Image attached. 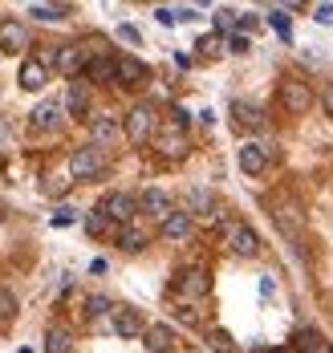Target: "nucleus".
I'll list each match as a JSON object with an SVG mask.
<instances>
[{"mask_svg": "<svg viewBox=\"0 0 333 353\" xmlns=\"http://www.w3.org/2000/svg\"><path fill=\"white\" fill-rule=\"evenodd\" d=\"M154 130H159V114H154V106H150V102H139V106L122 118V134L134 142V146L150 142V139H154Z\"/></svg>", "mask_w": 333, "mask_h": 353, "instance_id": "1", "label": "nucleus"}, {"mask_svg": "<svg viewBox=\"0 0 333 353\" xmlns=\"http://www.w3.org/2000/svg\"><path fill=\"white\" fill-rule=\"evenodd\" d=\"M106 171V150L102 146H77L74 154H70V175H74V183H81V179H98Z\"/></svg>", "mask_w": 333, "mask_h": 353, "instance_id": "2", "label": "nucleus"}, {"mask_svg": "<svg viewBox=\"0 0 333 353\" xmlns=\"http://www.w3.org/2000/svg\"><path fill=\"white\" fill-rule=\"evenodd\" d=\"M98 212L106 215L110 223L126 228V223H134V215H139V199H134V195H126V191H110V195L98 203Z\"/></svg>", "mask_w": 333, "mask_h": 353, "instance_id": "3", "label": "nucleus"}, {"mask_svg": "<svg viewBox=\"0 0 333 353\" xmlns=\"http://www.w3.org/2000/svg\"><path fill=\"white\" fill-rule=\"evenodd\" d=\"M223 244H228L232 256H256V252H260V236L248 228V223H228Z\"/></svg>", "mask_w": 333, "mask_h": 353, "instance_id": "4", "label": "nucleus"}, {"mask_svg": "<svg viewBox=\"0 0 333 353\" xmlns=\"http://www.w3.org/2000/svg\"><path fill=\"white\" fill-rule=\"evenodd\" d=\"M281 106L289 110V114H309V106H313V90H309L305 81H296V77L281 81Z\"/></svg>", "mask_w": 333, "mask_h": 353, "instance_id": "5", "label": "nucleus"}, {"mask_svg": "<svg viewBox=\"0 0 333 353\" xmlns=\"http://www.w3.org/2000/svg\"><path fill=\"white\" fill-rule=\"evenodd\" d=\"M114 65H118V77H114V81H118V85H126V90L143 85V81H147V73H150L134 53H118V57H114Z\"/></svg>", "mask_w": 333, "mask_h": 353, "instance_id": "6", "label": "nucleus"}, {"mask_svg": "<svg viewBox=\"0 0 333 353\" xmlns=\"http://www.w3.org/2000/svg\"><path fill=\"white\" fill-rule=\"evenodd\" d=\"M175 288H179V296H187V301H203L212 292V276L203 268H187V272H179Z\"/></svg>", "mask_w": 333, "mask_h": 353, "instance_id": "7", "label": "nucleus"}, {"mask_svg": "<svg viewBox=\"0 0 333 353\" xmlns=\"http://www.w3.org/2000/svg\"><path fill=\"white\" fill-rule=\"evenodd\" d=\"M268 159H272V146L268 142H244L240 146V171L244 175H260L268 167Z\"/></svg>", "mask_w": 333, "mask_h": 353, "instance_id": "8", "label": "nucleus"}, {"mask_svg": "<svg viewBox=\"0 0 333 353\" xmlns=\"http://www.w3.org/2000/svg\"><path fill=\"white\" fill-rule=\"evenodd\" d=\"M118 134H122V126H118V118L114 114H98V118H90V142L94 146H114L118 142Z\"/></svg>", "mask_w": 333, "mask_h": 353, "instance_id": "9", "label": "nucleus"}, {"mask_svg": "<svg viewBox=\"0 0 333 353\" xmlns=\"http://www.w3.org/2000/svg\"><path fill=\"white\" fill-rule=\"evenodd\" d=\"M187 215H199V219H216V191L212 187H191L187 191V208H183Z\"/></svg>", "mask_w": 333, "mask_h": 353, "instance_id": "10", "label": "nucleus"}, {"mask_svg": "<svg viewBox=\"0 0 333 353\" xmlns=\"http://www.w3.org/2000/svg\"><path fill=\"white\" fill-rule=\"evenodd\" d=\"M114 333H118L122 341H134V337H143V333H147L143 313H139V309H114Z\"/></svg>", "mask_w": 333, "mask_h": 353, "instance_id": "11", "label": "nucleus"}, {"mask_svg": "<svg viewBox=\"0 0 333 353\" xmlns=\"http://www.w3.org/2000/svg\"><path fill=\"white\" fill-rule=\"evenodd\" d=\"M139 212H147L150 219H159V223H163V219H167V215L175 212V208H171L167 191H159V187H147V191L139 195Z\"/></svg>", "mask_w": 333, "mask_h": 353, "instance_id": "12", "label": "nucleus"}, {"mask_svg": "<svg viewBox=\"0 0 333 353\" xmlns=\"http://www.w3.org/2000/svg\"><path fill=\"white\" fill-rule=\"evenodd\" d=\"M17 81H21V90H45V81H49V65H45L41 57H25V61H21V73H17Z\"/></svg>", "mask_w": 333, "mask_h": 353, "instance_id": "13", "label": "nucleus"}, {"mask_svg": "<svg viewBox=\"0 0 333 353\" xmlns=\"http://www.w3.org/2000/svg\"><path fill=\"white\" fill-rule=\"evenodd\" d=\"M272 219H276V228H281V232H289V236H301V228H305V215H301V208H296V203H289V199H285V203H281V199L272 203Z\"/></svg>", "mask_w": 333, "mask_h": 353, "instance_id": "14", "label": "nucleus"}, {"mask_svg": "<svg viewBox=\"0 0 333 353\" xmlns=\"http://www.w3.org/2000/svg\"><path fill=\"white\" fill-rule=\"evenodd\" d=\"M74 350V329L65 321H53L45 329V353H70Z\"/></svg>", "mask_w": 333, "mask_h": 353, "instance_id": "15", "label": "nucleus"}, {"mask_svg": "<svg viewBox=\"0 0 333 353\" xmlns=\"http://www.w3.org/2000/svg\"><path fill=\"white\" fill-rule=\"evenodd\" d=\"M143 345H147L150 353H171L175 350V329H171V325H147Z\"/></svg>", "mask_w": 333, "mask_h": 353, "instance_id": "16", "label": "nucleus"}, {"mask_svg": "<svg viewBox=\"0 0 333 353\" xmlns=\"http://www.w3.org/2000/svg\"><path fill=\"white\" fill-rule=\"evenodd\" d=\"M154 150H159L163 159H183V154H187V134L171 126V130H163V134L154 139Z\"/></svg>", "mask_w": 333, "mask_h": 353, "instance_id": "17", "label": "nucleus"}, {"mask_svg": "<svg viewBox=\"0 0 333 353\" xmlns=\"http://www.w3.org/2000/svg\"><path fill=\"white\" fill-rule=\"evenodd\" d=\"M25 45H29V29H25L21 21H4V25H0V49H4V53H21Z\"/></svg>", "mask_w": 333, "mask_h": 353, "instance_id": "18", "label": "nucleus"}, {"mask_svg": "<svg viewBox=\"0 0 333 353\" xmlns=\"http://www.w3.org/2000/svg\"><path fill=\"white\" fill-rule=\"evenodd\" d=\"M114 240L122 252H143L150 244V232H143L139 223H126V228H114Z\"/></svg>", "mask_w": 333, "mask_h": 353, "instance_id": "19", "label": "nucleus"}, {"mask_svg": "<svg viewBox=\"0 0 333 353\" xmlns=\"http://www.w3.org/2000/svg\"><path fill=\"white\" fill-rule=\"evenodd\" d=\"M114 77H118V65H114L110 53H106V57H94V61L85 65V73H81V81H98V85H106Z\"/></svg>", "mask_w": 333, "mask_h": 353, "instance_id": "20", "label": "nucleus"}, {"mask_svg": "<svg viewBox=\"0 0 333 353\" xmlns=\"http://www.w3.org/2000/svg\"><path fill=\"white\" fill-rule=\"evenodd\" d=\"M65 114L70 118H85L90 114V85L85 81H74L70 94H65Z\"/></svg>", "mask_w": 333, "mask_h": 353, "instance_id": "21", "label": "nucleus"}, {"mask_svg": "<svg viewBox=\"0 0 333 353\" xmlns=\"http://www.w3.org/2000/svg\"><path fill=\"white\" fill-rule=\"evenodd\" d=\"M159 232H163V240H187V236H191V215L171 212L163 223H159Z\"/></svg>", "mask_w": 333, "mask_h": 353, "instance_id": "22", "label": "nucleus"}, {"mask_svg": "<svg viewBox=\"0 0 333 353\" xmlns=\"http://www.w3.org/2000/svg\"><path fill=\"white\" fill-rule=\"evenodd\" d=\"M232 122H236L240 130H260V126H264V114H260V106H248V102H232Z\"/></svg>", "mask_w": 333, "mask_h": 353, "instance_id": "23", "label": "nucleus"}, {"mask_svg": "<svg viewBox=\"0 0 333 353\" xmlns=\"http://www.w3.org/2000/svg\"><path fill=\"white\" fill-rule=\"evenodd\" d=\"M61 122V102H41L37 110H33V126L37 130H53Z\"/></svg>", "mask_w": 333, "mask_h": 353, "instance_id": "24", "label": "nucleus"}, {"mask_svg": "<svg viewBox=\"0 0 333 353\" xmlns=\"http://www.w3.org/2000/svg\"><path fill=\"white\" fill-rule=\"evenodd\" d=\"M106 313H114L110 296H102V292L85 296V317H90V321H98V325H102V317H106Z\"/></svg>", "mask_w": 333, "mask_h": 353, "instance_id": "25", "label": "nucleus"}, {"mask_svg": "<svg viewBox=\"0 0 333 353\" xmlns=\"http://www.w3.org/2000/svg\"><path fill=\"white\" fill-rule=\"evenodd\" d=\"M208 350L212 353H236V341L228 329H208Z\"/></svg>", "mask_w": 333, "mask_h": 353, "instance_id": "26", "label": "nucleus"}, {"mask_svg": "<svg viewBox=\"0 0 333 353\" xmlns=\"http://www.w3.org/2000/svg\"><path fill=\"white\" fill-rule=\"evenodd\" d=\"M70 187H74V175H49L45 183H41V191H45L49 199H61Z\"/></svg>", "mask_w": 333, "mask_h": 353, "instance_id": "27", "label": "nucleus"}, {"mask_svg": "<svg viewBox=\"0 0 333 353\" xmlns=\"http://www.w3.org/2000/svg\"><path fill=\"white\" fill-rule=\"evenodd\" d=\"M65 12H70V4H33L29 8V17H37V21H65Z\"/></svg>", "mask_w": 333, "mask_h": 353, "instance_id": "28", "label": "nucleus"}, {"mask_svg": "<svg viewBox=\"0 0 333 353\" xmlns=\"http://www.w3.org/2000/svg\"><path fill=\"white\" fill-rule=\"evenodd\" d=\"M268 25L281 33V41H293V29H289V12H285V8H272V12H268Z\"/></svg>", "mask_w": 333, "mask_h": 353, "instance_id": "29", "label": "nucleus"}, {"mask_svg": "<svg viewBox=\"0 0 333 353\" xmlns=\"http://www.w3.org/2000/svg\"><path fill=\"white\" fill-rule=\"evenodd\" d=\"M216 29H220V33H236V29H240V17H236V12H232V8H216Z\"/></svg>", "mask_w": 333, "mask_h": 353, "instance_id": "30", "label": "nucleus"}, {"mask_svg": "<svg viewBox=\"0 0 333 353\" xmlns=\"http://www.w3.org/2000/svg\"><path fill=\"white\" fill-rule=\"evenodd\" d=\"M85 232H90V236H106V232H110V219L94 208V212L85 215Z\"/></svg>", "mask_w": 333, "mask_h": 353, "instance_id": "31", "label": "nucleus"}, {"mask_svg": "<svg viewBox=\"0 0 333 353\" xmlns=\"http://www.w3.org/2000/svg\"><path fill=\"white\" fill-rule=\"evenodd\" d=\"M17 317V296L8 288H0V321H12Z\"/></svg>", "mask_w": 333, "mask_h": 353, "instance_id": "32", "label": "nucleus"}, {"mask_svg": "<svg viewBox=\"0 0 333 353\" xmlns=\"http://www.w3.org/2000/svg\"><path fill=\"white\" fill-rule=\"evenodd\" d=\"M220 33H212V37H199V45H195V49H199V53H203V57H216V53H220Z\"/></svg>", "mask_w": 333, "mask_h": 353, "instance_id": "33", "label": "nucleus"}, {"mask_svg": "<svg viewBox=\"0 0 333 353\" xmlns=\"http://www.w3.org/2000/svg\"><path fill=\"white\" fill-rule=\"evenodd\" d=\"M248 49H252V37H244V33L228 37V53H248Z\"/></svg>", "mask_w": 333, "mask_h": 353, "instance_id": "34", "label": "nucleus"}, {"mask_svg": "<svg viewBox=\"0 0 333 353\" xmlns=\"http://www.w3.org/2000/svg\"><path fill=\"white\" fill-rule=\"evenodd\" d=\"M74 219H77L74 208H57V212H53V223H57V228H70Z\"/></svg>", "mask_w": 333, "mask_h": 353, "instance_id": "35", "label": "nucleus"}, {"mask_svg": "<svg viewBox=\"0 0 333 353\" xmlns=\"http://www.w3.org/2000/svg\"><path fill=\"white\" fill-rule=\"evenodd\" d=\"M313 21L317 25H333V4H317L313 8Z\"/></svg>", "mask_w": 333, "mask_h": 353, "instance_id": "36", "label": "nucleus"}, {"mask_svg": "<svg viewBox=\"0 0 333 353\" xmlns=\"http://www.w3.org/2000/svg\"><path fill=\"white\" fill-rule=\"evenodd\" d=\"M187 122H191V114H187L183 106H175V110H171V126H175V130H187Z\"/></svg>", "mask_w": 333, "mask_h": 353, "instance_id": "37", "label": "nucleus"}, {"mask_svg": "<svg viewBox=\"0 0 333 353\" xmlns=\"http://www.w3.org/2000/svg\"><path fill=\"white\" fill-rule=\"evenodd\" d=\"M154 21H159V25H175L179 17H175V8H154Z\"/></svg>", "mask_w": 333, "mask_h": 353, "instance_id": "38", "label": "nucleus"}, {"mask_svg": "<svg viewBox=\"0 0 333 353\" xmlns=\"http://www.w3.org/2000/svg\"><path fill=\"white\" fill-rule=\"evenodd\" d=\"M118 37L130 41V45H139V29H134V25H118Z\"/></svg>", "mask_w": 333, "mask_h": 353, "instance_id": "39", "label": "nucleus"}, {"mask_svg": "<svg viewBox=\"0 0 333 353\" xmlns=\"http://www.w3.org/2000/svg\"><path fill=\"white\" fill-rule=\"evenodd\" d=\"M175 317L183 321V325H199V313L195 309H175Z\"/></svg>", "mask_w": 333, "mask_h": 353, "instance_id": "40", "label": "nucleus"}, {"mask_svg": "<svg viewBox=\"0 0 333 353\" xmlns=\"http://www.w3.org/2000/svg\"><path fill=\"white\" fill-rule=\"evenodd\" d=\"M321 106H325V114L333 118V81L325 85V94H321Z\"/></svg>", "mask_w": 333, "mask_h": 353, "instance_id": "41", "label": "nucleus"}, {"mask_svg": "<svg viewBox=\"0 0 333 353\" xmlns=\"http://www.w3.org/2000/svg\"><path fill=\"white\" fill-rule=\"evenodd\" d=\"M272 353H285V350H272Z\"/></svg>", "mask_w": 333, "mask_h": 353, "instance_id": "42", "label": "nucleus"}]
</instances>
